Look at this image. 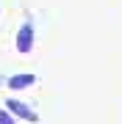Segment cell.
I'll return each mask as SVG.
<instances>
[{
  "label": "cell",
  "mask_w": 122,
  "mask_h": 124,
  "mask_svg": "<svg viewBox=\"0 0 122 124\" xmlns=\"http://www.w3.org/2000/svg\"><path fill=\"white\" fill-rule=\"evenodd\" d=\"M33 83H36V75H33V72H19V75H11V77H9V88H11V91L31 88Z\"/></svg>",
  "instance_id": "3"
},
{
  "label": "cell",
  "mask_w": 122,
  "mask_h": 124,
  "mask_svg": "<svg viewBox=\"0 0 122 124\" xmlns=\"http://www.w3.org/2000/svg\"><path fill=\"white\" fill-rule=\"evenodd\" d=\"M6 110H9L11 116H19V119H25V121H33V124L39 121V113L33 110V108H28L22 99H9V102H6Z\"/></svg>",
  "instance_id": "1"
},
{
  "label": "cell",
  "mask_w": 122,
  "mask_h": 124,
  "mask_svg": "<svg viewBox=\"0 0 122 124\" xmlns=\"http://www.w3.org/2000/svg\"><path fill=\"white\" fill-rule=\"evenodd\" d=\"M33 50V22H22L17 31V53L28 55Z\"/></svg>",
  "instance_id": "2"
},
{
  "label": "cell",
  "mask_w": 122,
  "mask_h": 124,
  "mask_svg": "<svg viewBox=\"0 0 122 124\" xmlns=\"http://www.w3.org/2000/svg\"><path fill=\"white\" fill-rule=\"evenodd\" d=\"M0 124H17V119H14L6 108H0Z\"/></svg>",
  "instance_id": "4"
}]
</instances>
